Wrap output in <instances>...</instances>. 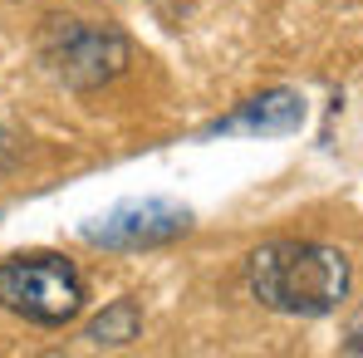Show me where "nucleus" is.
Here are the masks:
<instances>
[{"label": "nucleus", "mask_w": 363, "mask_h": 358, "mask_svg": "<svg viewBox=\"0 0 363 358\" xmlns=\"http://www.w3.org/2000/svg\"><path fill=\"white\" fill-rule=\"evenodd\" d=\"M250 295L275 314L319 319L334 314L339 299L349 295V260L334 245L314 240H270L245 260Z\"/></svg>", "instance_id": "nucleus-1"}, {"label": "nucleus", "mask_w": 363, "mask_h": 358, "mask_svg": "<svg viewBox=\"0 0 363 358\" xmlns=\"http://www.w3.org/2000/svg\"><path fill=\"white\" fill-rule=\"evenodd\" d=\"M0 304L30 324L60 329L84 309V280L60 255H20L0 265Z\"/></svg>", "instance_id": "nucleus-2"}, {"label": "nucleus", "mask_w": 363, "mask_h": 358, "mask_svg": "<svg viewBox=\"0 0 363 358\" xmlns=\"http://www.w3.org/2000/svg\"><path fill=\"white\" fill-rule=\"evenodd\" d=\"M45 55H50L64 84L99 89V84L118 79L128 69V40L118 30H104V25H89V20H55V30L45 40Z\"/></svg>", "instance_id": "nucleus-3"}, {"label": "nucleus", "mask_w": 363, "mask_h": 358, "mask_svg": "<svg viewBox=\"0 0 363 358\" xmlns=\"http://www.w3.org/2000/svg\"><path fill=\"white\" fill-rule=\"evenodd\" d=\"M186 231H191V211L182 201L133 196V201H118L113 211H104L99 221H89L84 240H94L104 250H152V245H167Z\"/></svg>", "instance_id": "nucleus-4"}, {"label": "nucleus", "mask_w": 363, "mask_h": 358, "mask_svg": "<svg viewBox=\"0 0 363 358\" xmlns=\"http://www.w3.org/2000/svg\"><path fill=\"white\" fill-rule=\"evenodd\" d=\"M304 123V99L295 89H270V94H255L245 99L236 113L216 118L206 133H221V138H285V133H300Z\"/></svg>", "instance_id": "nucleus-5"}, {"label": "nucleus", "mask_w": 363, "mask_h": 358, "mask_svg": "<svg viewBox=\"0 0 363 358\" xmlns=\"http://www.w3.org/2000/svg\"><path fill=\"white\" fill-rule=\"evenodd\" d=\"M138 329H143V314H138V304L133 299H118V304H108L94 324H89V339L104 349H118V344H133L138 339Z\"/></svg>", "instance_id": "nucleus-6"}, {"label": "nucleus", "mask_w": 363, "mask_h": 358, "mask_svg": "<svg viewBox=\"0 0 363 358\" xmlns=\"http://www.w3.org/2000/svg\"><path fill=\"white\" fill-rule=\"evenodd\" d=\"M344 354H363V309L349 319V329H344Z\"/></svg>", "instance_id": "nucleus-7"}, {"label": "nucleus", "mask_w": 363, "mask_h": 358, "mask_svg": "<svg viewBox=\"0 0 363 358\" xmlns=\"http://www.w3.org/2000/svg\"><path fill=\"white\" fill-rule=\"evenodd\" d=\"M15 152H20V147H15V138L0 128V167H10V162H15Z\"/></svg>", "instance_id": "nucleus-8"}]
</instances>
